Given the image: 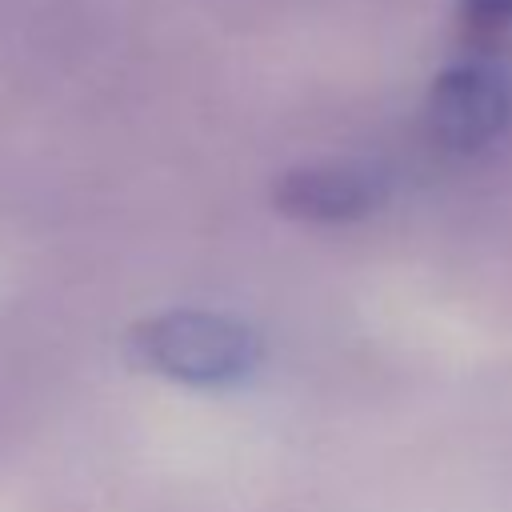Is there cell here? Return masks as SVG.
Instances as JSON below:
<instances>
[{
    "label": "cell",
    "mask_w": 512,
    "mask_h": 512,
    "mask_svg": "<svg viewBox=\"0 0 512 512\" xmlns=\"http://www.w3.org/2000/svg\"><path fill=\"white\" fill-rule=\"evenodd\" d=\"M124 360L184 388H232L264 364V336L224 312L168 308L124 328Z\"/></svg>",
    "instance_id": "obj_1"
},
{
    "label": "cell",
    "mask_w": 512,
    "mask_h": 512,
    "mask_svg": "<svg viewBox=\"0 0 512 512\" xmlns=\"http://www.w3.org/2000/svg\"><path fill=\"white\" fill-rule=\"evenodd\" d=\"M420 120L444 152H480L512 124V76L480 56L460 60L428 84Z\"/></svg>",
    "instance_id": "obj_2"
},
{
    "label": "cell",
    "mask_w": 512,
    "mask_h": 512,
    "mask_svg": "<svg viewBox=\"0 0 512 512\" xmlns=\"http://www.w3.org/2000/svg\"><path fill=\"white\" fill-rule=\"evenodd\" d=\"M268 200L280 216L300 224H356L384 208L388 176L380 168L348 160L296 164L272 180Z\"/></svg>",
    "instance_id": "obj_3"
},
{
    "label": "cell",
    "mask_w": 512,
    "mask_h": 512,
    "mask_svg": "<svg viewBox=\"0 0 512 512\" xmlns=\"http://www.w3.org/2000/svg\"><path fill=\"white\" fill-rule=\"evenodd\" d=\"M456 40L468 52H492L512 32V0H456Z\"/></svg>",
    "instance_id": "obj_4"
}]
</instances>
